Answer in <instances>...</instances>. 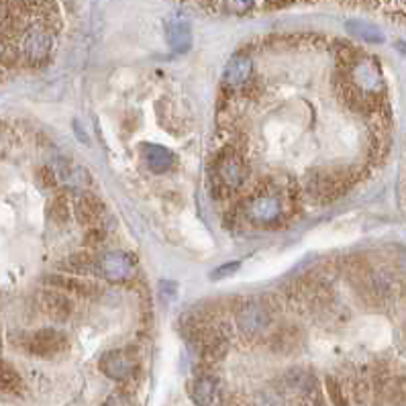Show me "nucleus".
Returning <instances> with one entry per match:
<instances>
[{
	"label": "nucleus",
	"instance_id": "nucleus-25",
	"mask_svg": "<svg viewBox=\"0 0 406 406\" xmlns=\"http://www.w3.org/2000/svg\"><path fill=\"white\" fill-rule=\"evenodd\" d=\"M237 269H239V264H237V262H231V264L225 265V267H219V269H214V272H212V278H214V280H219L221 276L225 278V276H229V274L237 272Z\"/></svg>",
	"mask_w": 406,
	"mask_h": 406
},
{
	"label": "nucleus",
	"instance_id": "nucleus-27",
	"mask_svg": "<svg viewBox=\"0 0 406 406\" xmlns=\"http://www.w3.org/2000/svg\"><path fill=\"white\" fill-rule=\"evenodd\" d=\"M398 4H400V6L406 11V0H398Z\"/></svg>",
	"mask_w": 406,
	"mask_h": 406
},
{
	"label": "nucleus",
	"instance_id": "nucleus-14",
	"mask_svg": "<svg viewBox=\"0 0 406 406\" xmlns=\"http://www.w3.org/2000/svg\"><path fill=\"white\" fill-rule=\"evenodd\" d=\"M50 170L53 172V178H55L57 186L71 188V190H78V192H82L86 188V184L90 182L88 172L82 166L74 163L71 159H55L52 166H50Z\"/></svg>",
	"mask_w": 406,
	"mask_h": 406
},
{
	"label": "nucleus",
	"instance_id": "nucleus-4",
	"mask_svg": "<svg viewBox=\"0 0 406 406\" xmlns=\"http://www.w3.org/2000/svg\"><path fill=\"white\" fill-rule=\"evenodd\" d=\"M235 323L241 335L248 339H262V337L267 339L276 327L274 308L264 298H245L239 302L235 311Z\"/></svg>",
	"mask_w": 406,
	"mask_h": 406
},
{
	"label": "nucleus",
	"instance_id": "nucleus-21",
	"mask_svg": "<svg viewBox=\"0 0 406 406\" xmlns=\"http://www.w3.org/2000/svg\"><path fill=\"white\" fill-rule=\"evenodd\" d=\"M325 392H327V398L333 406H349V396L345 394L341 380L335 376L325 378Z\"/></svg>",
	"mask_w": 406,
	"mask_h": 406
},
{
	"label": "nucleus",
	"instance_id": "nucleus-11",
	"mask_svg": "<svg viewBox=\"0 0 406 406\" xmlns=\"http://www.w3.org/2000/svg\"><path fill=\"white\" fill-rule=\"evenodd\" d=\"M253 82V59L248 53H235L223 70V86L229 92H241Z\"/></svg>",
	"mask_w": 406,
	"mask_h": 406
},
{
	"label": "nucleus",
	"instance_id": "nucleus-15",
	"mask_svg": "<svg viewBox=\"0 0 406 406\" xmlns=\"http://www.w3.org/2000/svg\"><path fill=\"white\" fill-rule=\"evenodd\" d=\"M267 343L278 354H292L302 343V331L296 325H278L267 335Z\"/></svg>",
	"mask_w": 406,
	"mask_h": 406
},
{
	"label": "nucleus",
	"instance_id": "nucleus-23",
	"mask_svg": "<svg viewBox=\"0 0 406 406\" xmlns=\"http://www.w3.org/2000/svg\"><path fill=\"white\" fill-rule=\"evenodd\" d=\"M50 214H52L53 221H57V223H66L71 214L70 200H68L64 195L55 196L52 200V204H50Z\"/></svg>",
	"mask_w": 406,
	"mask_h": 406
},
{
	"label": "nucleus",
	"instance_id": "nucleus-18",
	"mask_svg": "<svg viewBox=\"0 0 406 406\" xmlns=\"http://www.w3.org/2000/svg\"><path fill=\"white\" fill-rule=\"evenodd\" d=\"M190 400L196 406H211L219 394V380L212 373H198L190 384Z\"/></svg>",
	"mask_w": 406,
	"mask_h": 406
},
{
	"label": "nucleus",
	"instance_id": "nucleus-8",
	"mask_svg": "<svg viewBox=\"0 0 406 406\" xmlns=\"http://www.w3.org/2000/svg\"><path fill=\"white\" fill-rule=\"evenodd\" d=\"M71 212L76 214V221L86 231L103 229L106 221L105 202L88 190L78 192L71 202Z\"/></svg>",
	"mask_w": 406,
	"mask_h": 406
},
{
	"label": "nucleus",
	"instance_id": "nucleus-24",
	"mask_svg": "<svg viewBox=\"0 0 406 406\" xmlns=\"http://www.w3.org/2000/svg\"><path fill=\"white\" fill-rule=\"evenodd\" d=\"M257 0H221L223 8L231 15H248Z\"/></svg>",
	"mask_w": 406,
	"mask_h": 406
},
{
	"label": "nucleus",
	"instance_id": "nucleus-7",
	"mask_svg": "<svg viewBox=\"0 0 406 406\" xmlns=\"http://www.w3.org/2000/svg\"><path fill=\"white\" fill-rule=\"evenodd\" d=\"M135 269H137L135 260L127 251L110 249V251H105L103 255L96 257V272L112 284L131 280L135 276Z\"/></svg>",
	"mask_w": 406,
	"mask_h": 406
},
{
	"label": "nucleus",
	"instance_id": "nucleus-13",
	"mask_svg": "<svg viewBox=\"0 0 406 406\" xmlns=\"http://www.w3.org/2000/svg\"><path fill=\"white\" fill-rule=\"evenodd\" d=\"M45 286L55 288L59 292H66L68 296H78V298H94L98 294V286L80 276H70V274H50L43 278Z\"/></svg>",
	"mask_w": 406,
	"mask_h": 406
},
{
	"label": "nucleus",
	"instance_id": "nucleus-16",
	"mask_svg": "<svg viewBox=\"0 0 406 406\" xmlns=\"http://www.w3.org/2000/svg\"><path fill=\"white\" fill-rule=\"evenodd\" d=\"M141 159L147 166V170H151L153 174H166L174 168V153L170 149H166L163 145L156 143H145L141 147Z\"/></svg>",
	"mask_w": 406,
	"mask_h": 406
},
{
	"label": "nucleus",
	"instance_id": "nucleus-17",
	"mask_svg": "<svg viewBox=\"0 0 406 406\" xmlns=\"http://www.w3.org/2000/svg\"><path fill=\"white\" fill-rule=\"evenodd\" d=\"M166 35L170 47L178 53H184L190 50L192 45V31H190V23L182 15H174L166 25Z\"/></svg>",
	"mask_w": 406,
	"mask_h": 406
},
{
	"label": "nucleus",
	"instance_id": "nucleus-6",
	"mask_svg": "<svg viewBox=\"0 0 406 406\" xmlns=\"http://www.w3.org/2000/svg\"><path fill=\"white\" fill-rule=\"evenodd\" d=\"M214 184L223 192H235L243 188L249 178V163L245 156L239 151V147H225L219 151L212 166Z\"/></svg>",
	"mask_w": 406,
	"mask_h": 406
},
{
	"label": "nucleus",
	"instance_id": "nucleus-19",
	"mask_svg": "<svg viewBox=\"0 0 406 406\" xmlns=\"http://www.w3.org/2000/svg\"><path fill=\"white\" fill-rule=\"evenodd\" d=\"M62 269H64V274L84 278V276L96 272V260L90 257L88 253H76V255H71V257H68V260L62 264Z\"/></svg>",
	"mask_w": 406,
	"mask_h": 406
},
{
	"label": "nucleus",
	"instance_id": "nucleus-26",
	"mask_svg": "<svg viewBox=\"0 0 406 406\" xmlns=\"http://www.w3.org/2000/svg\"><path fill=\"white\" fill-rule=\"evenodd\" d=\"M290 2H294V0H267V6L269 8H282V6L290 4Z\"/></svg>",
	"mask_w": 406,
	"mask_h": 406
},
{
	"label": "nucleus",
	"instance_id": "nucleus-1",
	"mask_svg": "<svg viewBox=\"0 0 406 406\" xmlns=\"http://www.w3.org/2000/svg\"><path fill=\"white\" fill-rule=\"evenodd\" d=\"M11 41H13L17 62L37 68L47 64L52 57L53 47H55V29L41 21L29 18L21 11V18L13 29Z\"/></svg>",
	"mask_w": 406,
	"mask_h": 406
},
{
	"label": "nucleus",
	"instance_id": "nucleus-2",
	"mask_svg": "<svg viewBox=\"0 0 406 406\" xmlns=\"http://www.w3.org/2000/svg\"><path fill=\"white\" fill-rule=\"evenodd\" d=\"M343 76L361 98H366L371 105H380L386 90V80L380 64L373 57L357 55L349 66L343 68Z\"/></svg>",
	"mask_w": 406,
	"mask_h": 406
},
{
	"label": "nucleus",
	"instance_id": "nucleus-5",
	"mask_svg": "<svg viewBox=\"0 0 406 406\" xmlns=\"http://www.w3.org/2000/svg\"><path fill=\"white\" fill-rule=\"evenodd\" d=\"M354 184V178L345 170H335V168H315L306 174L304 188L306 195L317 202H331L343 196L349 186Z\"/></svg>",
	"mask_w": 406,
	"mask_h": 406
},
{
	"label": "nucleus",
	"instance_id": "nucleus-9",
	"mask_svg": "<svg viewBox=\"0 0 406 406\" xmlns=\"http://www.w3.org/2000/svg\"><path fill=\"white\" fill-rule=\"evenodd\" d=\"M25 349L37 357H55V355L68 349V337L64 335L59 329H52V327L39 329L35 333L27 335Z\"/></svg>",
	"mask_w": 406,
	"mask_h": 406
},
{
	"label": "nucleus",
	"instance_id": "nucleus-10",
	"mask_svg": "<svg viewBox=\"0 0 406 406\" xmlns=\"http://www.w3.org/2000/svg\"><path fill=\"white\" fill-rule=\"evenodd\" d=\"M37 308L52 320H57V323H66L74 317V302H71V296H68L66 292H59L55 288H45L41 290L35 296Z\"/></svg>",
	"mask_w": 406,
	"mask_h": 406
},
{
	"label": "nucleus",
	"instance_id": "nucleus-12",
	"mask_svg": "<svg viewBox=\"0 0 406 406\" xmlns=\"http://www.w3.org/2000/svg\"><path fill=\"white\" fill-rule=\"evenodd\" d=\"M98 368L106 378H110L115 382H127L137 371V361L124 349H110L100 357Z\"/></svg>",
	"mask_w": 406,
	"mask_h": 406
},
{
	"label": "nucleus",
	"instance_id": "nucleus-28",
	"mask_svg": "<svg viewBox=\"0 0 406 406\" xmlns=\"http://www.w3.org/2000/svg\"><path fill=\"white\" fill-rule=\"evenodd\" d=\"M260 406H265V405H260Z\"/></svg>",
	"mask_w": 406,
	"mask_h": 406
},
{
	"label": "nucleus",
	"instance_id": "nucleus-22",
	"mask_svg": "<svg viewBox=\"0 0 406 406\" xmlns=\"http://www.w3.org/2000/svg\"><path fill=\"white\" fill-rule=\"evenodd\" d=\"M21 388V376L18 371L6 364L0 361V394H8V392H17Z\"/></svg>",
	"mask_w": 406,
	"mask_h": 406
},
{
	"label": "nucleus",
	"instance_id": "nucleus-3",
	"mask_svg": "<svg viewBox=\"0 0 406 406\" xmlns=\"http://www.w3.org/2000/svg\"><path fill=\"white\" fill-rule=\"evenodd\" d=\"M243 214L251 225L269 229L280 225L286 216V204H284V195L272 184H265L257 188L253 195L245 200Z\"/></svg>",
	"mask_w": 406,
	"mask_h": 406
},
{
	"label": "nucleus",
	"instance_id": "nucleus-20",
	"mask_svg": "<svg viewBox=\"0 0 406 406\" xmlns=\"http://www.w3.org/2000/svg\"><path fill=\"white\" fill-rule=\"evenodd\" d=\"M347 31H349L352 35L368 41V43H382V41H384L382 31H380L376 25L366 23V21H349V23H347Z\"/></svg>",
	"mask_w": 406,
	"mask_h": 406
}]
</instances>
